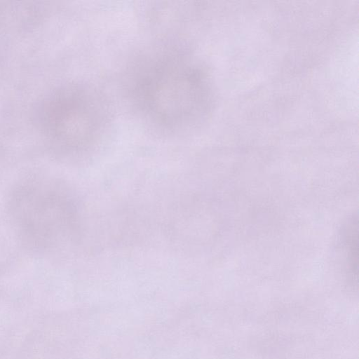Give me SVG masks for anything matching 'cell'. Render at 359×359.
<instances>
[{"label": "cell", "instance_id": "obj_1", "mask_svg": "<svg viewBox=\"0 0 359 359\" xmlns=\"http://www.w3.org/2000/svg\"><path fill=\"white\" fill-rule=\"evenodd\" d=\"M131 90L143 116L169 130L185 129L208 107V87L203 72L180 53L144 61L134 75Z\"/></svg>", "mask_w": 359, "mask_h": 359}, {"label": "cell", "instance_id": "obj_2", "mask_svg": "<svg viewBox=\"0 0 359 359\" xmlns=\"http://www.w3.org/2000/svg\"><path fill=\"white\" fill-rule=\"evenodd\" d=\"M37 114L49 140L60 149L72 153L93 146L107 118L102 97L95 90L79 84L53 90L41 101Z\"/></svg>", "mask_w": 359, "mask_h": 359}, {"label": "cell", "instance_id": "obj_3", "mask_svg": "<svg viewBox=\"0 0 359 359\" xmlns=\"http://www.w3.org/2000/svg\"><path fill=\"white\" fill-rule=\"evenodd\" d=\"M61 193L48 184L19 189L11 202V212L29 243L40 248L51 245L66 232L72 210Z\"/></svg>", "mask_w": 359, "mask_h": 359}, {"label": "cell", "instance_id": "obj_4", "mask_svg": "<svg viewBox=\"0 0 359 359\" xmlns=\"http://www.w3.org/2000/svg\"><path fill=\"white\" fill-rule=\"evenodd\" d=\"M343 243L344 244L346 268L351 280L357 282L358 278V220L352 217L344 230Z\"/></svg>", "mask_w": 359, "mask_h": 359}]
</instances>
